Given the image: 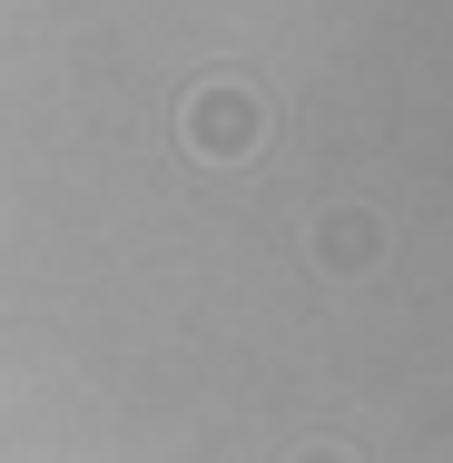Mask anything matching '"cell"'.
<instances>
[{
    "label": "cell",
    "instance_id": "6da1fadb",
    "mask_svg": "<svg viewBox=\"0 0 453 463\" xmlns=\"http://www.w3.org/2000/svg\"><path fill=\"white\" fill-rule=\"evenodd\" d=\"M187 148L207 158V168H237V158H257L267 148V99L247 90V80H207V90H187Z\"/></svg>",
    "mask_w": 453,
    "mask_h": 463
},
{
    "label": "cell",
    "instance_id": "7a4b0ae2",
    "mask_svg": "<svg viewBox=\"0 0 453 463\" xmlns=\"http://www.w3.org/2000/svg\"><path fill=\"white\" fill-rule=\"evenodd\" d=\"M374 247H384V227H374V217H355V207H335V217L316 227V267H326V277L374 267Z\"/></svg>",
    "mask_w": 453,
    "mask_h": 463
},
{
    "label": "cell",
    "instance_id": "3957f363",
    "mask_svg": "<svg viewBox=\"0 0 453 463\" xmlns=\"http://www.w3.org/2000/svg\"><path fill=\"white\" fill-rule=\"evenodd\" d=\"M296 463H355V454H335V444H306V454H296Z\"/></svg>",
    "mask_w": 453,
    "mask_h": 463
}]
</instances>
